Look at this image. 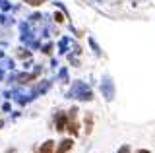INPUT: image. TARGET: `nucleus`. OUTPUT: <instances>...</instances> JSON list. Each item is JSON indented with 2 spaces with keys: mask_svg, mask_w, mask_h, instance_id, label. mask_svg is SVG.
I'll return each mask as SVG.
<instances>
[{
  "mask_svg": "<svg viewBox=\"0 0 155 153\" xmlns=\"http://www.w3.org/2000/svg\"><path fill=\"white\" fill-rule=\"evenodd\" d=\"M72 145H74L72 140H62L60 145H58V149H56V153H66L68 149H72Z\"/></svg>",
  "mask_w": 155,
  "mask_h": 153,
  "instance_id": "2",
  "label": "nucleus"
},
{
  "mask_svg": "<svg viewBox=\"0 0 155 153\" xmlns=\"http://www.w3.org/2000/svg\"><path fill=\"white\" fill-rule=\"evenodd\" d=\"M138 153H149V151H145V149H142V151H138Z\"/></svg>",
  "mask_w": 155,
  "mask_h": 153,
  "instance_id": "7",
  "label": "nucleus"
},
{
  "mask_svg": "<svg viewBox=\"0 0 155 153\" xmlns=\"http://www.w3.org/2000/svg\"><path fill=\"white\" fill-rule=\"evenodd\" d=\"M76 109H72V111H70V120H68V130H70V134H72V136H76V134H78V122H76Z\"/></svg>",
  "mask_w": 155,
  "mask_h": 153,
  "instance_id": "1",
  "label": "nucleus"
},
{
  "mask_svg": "<svg viewBox=\"0 0 155 153\" xmlns=\"http://www.w3.org/2000/svg\"><path fill=\"white\" fill-rule=\"evenodd\" d=\"M118 153H130V149H128V147L124 145V147H120V151H118Z\"/></svg>",
  "mask_w": 155,
  "mask_h": 153,
  "instance_id": "6",
  "label": "nucleus"
},
{
  "mask_svg": "<svg viewBox=\"0 0 155 153\" xmlns=\"http://www.w3.org/2000/svg\"><path fill=\"white\" fill-rule=\"evenodd\" d=\"M27 4H31V6H41L43 2H47V0H25Z\"/></svg>",
  "mask_w": 155,
  "mask_h": 153,
  "instance_id": "5",
  "label": "nucleus"
},
{
  "mask_svg": "<svg viewBox=\"0 0 155 153\" xmlns=\"http://www.w3.org/2000/svg\"><path fill=\"white\" fill-rule=\"evenodd\" d=\"M52 149H54V142H45L39 153H52Z\"/></svg>",
  "mask_w": 155,
  "mask_h": 153,
  "instance_id": "3",
  "label": "nucleus"
},
{
  "mask_svg": "<svg viewBox=\"0 0 155 153\" xmlns=\"http://www.w3.org/2000/svg\"><path fill=\"white\" fill-rule=\"evenodd\" d=\"M56 130H64V114H58V118H56Z\"/></svg>",
  "mask_w": 155,
  "mask_h": 153,
  "instance_id": "4",
  "label": "nucleus"
}]
</instances>
